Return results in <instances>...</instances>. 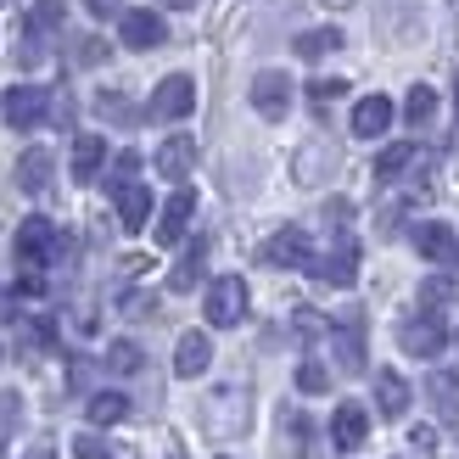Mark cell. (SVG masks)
Segmentation results:
<instances>
[{
  "label": "cell",
  "mask_w": 459,
  "mask_h": 459,
  "mask_svg": "<svg viewBox=\"0 0 459 459\" xmlns=\"http://www.w3.org/2000/svg\"><path fill=\"white\" fill-rule=\"evenodd\" d=\"M202 426H208L213 437H241V431L252 426V393H247L241 381L213 386L208 403H202Z\"/></svg>",
  "instance_id": "obj_1"
},
{
  "label": "cell",
  "mask_w": 459,
  "mask_h": 459,
  "mask_svg": "<svg viewBox=\"0 0 459 459\" xmlns=\"http://www.w3.org/2000/svg\"><path fill=\"white\" fill-rule=\"evenodd\" d=\"M62 247H67V236H62L51 219H22V224H17V264H22V269L56 264Z\"/></svg>",
  "instance_id": "obj_2"
},
{
  "label": "cell",
  "mask_w": 459,
  "mask_h": 459,
  "mask_svg": "<svg viewBox=\"0 0 459 459\" xmlns=\"http://www.w3.org/2000/svg\"><path fill=\"white\" fill-rule=\"evenodd\" d=\"M398 348H403L409 359H426V364H431V359L448 348V325L426 308V314H415V319H403V325H398Z\"/></svg>",
  "instance_id": "obj_3"
},
{
  "label": "cell",
  "mask_w": 459,
  "mask_h": 459,
  "mask_svg": "<svg viewBox=\"0 0 459 459\" xmlns=\"http://www.w3.org/2000/svg\"><path fill=\"white\" fill-rule=\"evenodd\" d=\"M202 308H208V325H241V314H247V281H241V274H219V281L208 286V303H202Z\"/></svg>",
  "instance_id": "obj_4"
},
{
  "label": "cell",
  "mask_w": 459,
  "mask_h": 459,
  "mask_svg": "<svg viewBox=\"0 0 459 459\" xmlns=\"http://www.w3.org/2000/svg\"><path fill=\"white\" fill-rule=\"evenodd\" d=\"M191 112H196V79L191 74H169L152 90V118L174 124V118H191Z\"/></svg>",
  "instance_id": "obj_5"
},
{
  "label": "cell",
  "mask_w": 459,
  "mask_h": 459,
  "mask_svg": "<svg viewBox=\"0 0 459 459\" xmlns=\"http://www.w3.org/2000/svg\"><path fill=\"white\" fill-rule=\"evenodd\" d=\"M0 112H6L12 129H39L45 118H51V96H45L39 84H12L6 101H0Z\"/></svg>",
  "instance_id": "obj_6"
},
{
  "label": "cell",
  "mask_w": 459,
  "mask_h": 459,
  "mask_svg": "<svg viewBox=\"0 0 459 459\" xmlns=\"http://www.w3.org/2000/svg\"><path fill=\"white\" fill-rule=\"evenodd\" d=\"M308 274H314V281H325V286H353L359 281V247L348 236L331 241V252H314Z\"/></svg>",
  "instance_id": "obj_7"
},
{
  "label": "cell",
  "mask_w": 459,
  "mask_h": 459,
  "mask_svg": "<svg viewBox=\"0 0 459 459\" xmlns=\"http://www.w3.org/2000/svg\"><path fill=\"white\" fill-rule=\"evenodd\" d=\"M264 264H274V269H308L314 247H308V236L297 224H286V230H274V236L264 241Z\"/></svg>",
  "instance_id": "obj_8"
},
{
  "label": "cell",
  "mask_w": 459,
  "mask_h": 459,
  "mask_svg": "<svg viewBox=\"0 0 459 459\" xmlns=\"http://www.w3.org/2000/svg\"><path fill=\"white\" fill-rule=\"evenodd\" d=\"M286 107H291V79L281 74V67H264L258 79H252V112H264V118H286Z\"/></svg>",
  "instance_id": "obj_9"
},
{
  "label": "cell",
  "mask_w": 459,
  "mask_h": 459,
  "mask_svg": "<svg viewBox=\"0 0 459 459\" xmlns=\"http://www.w3.org/2000/svg\"><path fill=\"white\" fill-rule=\"evenodd\" d=\"M364 437H370V415H364V403H336V415H331V443L342 454H353L364 448Z\"/></svg>",
  "instance_id": "obj_10"
},
{
  "label": "cell",
  "mask_w": 459,
  "mask_h": 459,
  "mask_svg": "<svg viewBox=\"0 0 459 459\" xmlns=\"http://www.w3.org/2000/svg\"><path fill=\"white\" fill-rule=\"evenodd\" d=\"M415 252L420 258H431V264H448V269H459V241H454V230L448 224H415Z\"/></svg>",
  "instance_id": "obj_11"
},
{
  "label": "cell",
  "mask_w": 459,
  "mask_h": 459,
  "mask_svg": "<svg viewBox=\"0 0 459 459\" xmlns=\"http://www.w3.org/2000/svg\"><path fill=\"white\" fill-rule=\"evenodd\" d=\"M393 118H398V107L386 96H364L353 107V134H359V141H381V134L393 129Z\"/></svg>",
  "instance_id": "obj_12"
},
{
  "label": "cell",
  "mask_w": 459,
  "mask_h": 459,
  "mask_svg": "<svg viewBox=\"0 0 459 459\" xmlns=\"http://www.w3.org/2000/svg\"><path fill=\"white\" fill-rule=\"evenodd\" d=\"M51 174H56V157L45 152V146H29L17 157V186L29 191V196H45L51 191Z\"/></svg>",
  "instance_id": "obj_13"
},
{
  "label": "cell",
  "mask_w": 459,
  "mask_h": 459,
  "mask_svg": "<svg viewBox=\"0 0 459 459\" xmlns=\"http://www.w3.org/2000/svg\"><path fill=\"white\" fill-rule=\"evenodd\" d=\"M208 364H213V342H208V331H186V336H179V348H174V376L196 381Z\"/></svg>",
  "instance_id": "obj_14"
},
{
  "label": "cell",
  "mask_w": 459,
  "mask_h": 459,
  "mask_svg": "<svg viewBox=\"0 0 459 459\" xmlns=\"http://www.w3.org/2000/svg\"><path fill=\"white\" fill-rule=\"evenodd\" d=\"M163 17L157 12H124V22H118V39L129 45V51H152V45H163Z\"/></svg>",
  "instance_id": "obj_15"
},
{
  "label": "cell",
  "mask_w": 459,
  "mask_h": 459,
  "mask_svg": "<svg viewBox=\"0 0 459 459\" xmlns=\"http://www.w3.org/2000/svg\"><path fill=\"white\" fill-rule=\"evenodd\" d=\"M196 169V141L191 134H169L163 146H157V174L163 179H186Z\"/></svg>",
  "instance_id": "obj_16"
},
{
  "label": "cell",
  "mask_w": 459,
  "mask_h": 459,
  "mask_svg": "<svg viewBox=\"0 0 459 459\" xmlns=\"http://www.w3.org/2000/svg\"><path fill=\"white\" fill-rule=\"evenodd\" d=\"M191 213H196V196H191V191H174V196L163 202V219H157V247H174L179 236H186Z\"/></svg>",
  "instance_id": "obj_17"
},
{
  "label": "cell",
  "mask_w": 459,
  "mask_h": 459,
  "mask_svg": "<svg viewBox=\"0 0 459 459\" xmlns=\"http://www.w3.org/2000/svg\"><path fill=\"white\" fill-rule=\"evenodd\" d=\"M331 169H336V146H325V141H308L303 152H297V163H291L297 186H319Z\"/></svg>",
  "instance_id": "obj_18"
},
{
  "label": "cell",
  "mask_w": 459,
  "mask_h": 459,
  "mask_svg": "<svg viewBox=\"0 0 459 459\" xmlns=\"http://www.w3.org/2000/svg\"><path fill=\"white\" fill-rule=\"evenodd\" d=\"M112 202H118V224L129 230V236H134V230H146V219H152V191L146 186H134V179H129V186L112 191Z\"/></svg>",
  "instance_id": "obj_19"
},
{
  "label": "cell",
  "mask_w": 459,
  "mask_h": 459,
  "mask_svg": "<svg viewBox=\"0 0 459 459\" xmlns=\"http://www.w3.org/2000/svg\"><path fill=\"white\" fill-rule=\"evenodd\" d=\"M376 409H381L386 420H403L409 415V381L393 376V370H381L376 376Z\"/></svg>",
  "instance_id": "obj_20"
},
{
  "label": "cell",
  "mask_w": 459,
  "mask_h": 459,
  "mask_svg": "<svg viewBox=\"0 0 459 459\" xmlns=\"http://www.w3.org/2000/svg\"><path fill=\"white\" fill-rule=\"evenodd\" d=\"M202 269H208V241H191L186 247V258L174 264V274H169V291H196V281H202Z\"/></svg>",
  "instance_id": "obj_21"
},
{
  "label": "cell",
  "mask_w": 459,
  "mask_h": 459,
  "mask_svg": "<svg viewBox=\"0 0 459 459\" xmlns=\"http://www.w3.org/2000/svg\"><path fill=\"white\" fill-rule=\"evenodd\" d=\"M101 163H107V141H101V134H79V141H74V179L90 186V179L101 174Z\"/></svg>",
  "instance_id": "obj_22"
},
{
  "label": "cell",
  "mask_w": 459,
  "mask_h": 459,
  "mask_svg": "<svg viewBox=\"0 0 459 459\" xmlns=\"http://www.w3.org/2000/svg\"><path fill=\"white\" fill-rule=\"evenodd\" d=\"M420 157H426V152H420L415 141H398V146H386V152L376 157V179H403L409 169H420Z\"/></svg>",
  "instance_id": "obj_23"
},
{
  "label": "cell",
  "mask_w": 459,
  "mask_h": 459,
  "mask_svg": "<svg viewBox=\"0 0 459 459\" xmlns=\"http://www.w3.org/2000/svg\"><path fill=\"white\" fill-rule=\"evenodd\" d=\"M342 51V29H308V34H297V56L303 62H319V56H331Z\"/></svg>",
  "instance_id": "obj_24"
},
{
  "label": "cell",
  "mask_w": 459,
  "mask_h": 459,
  "mask_svg": "<svg viewBox=\"0 0 459 459\" xmlns=\"http://www.w3.org/2000/svg\"><path fill=\"white\" fill-rule=\"evenodd\" d=\"M331 336H336V364H342L348 376H359V370H364V336H359V319H353L348 331H331Z\"/></svg>",
  "instance_id": "obj_25"
},
{
  "label": "cell",
  "mask_w": 459,
  "mask_h": 459,
  "mask_svg": "<svg viewBox=\"0 0 459 459\" xmlns=\"http://www.w3.org/2000/svg\"><path fill=\"white\" fill-rule=\"evenodd\" d=\"M403 118H409V129H426L431 118H437V96H431V84H415V90H409Z\"/></svg>",
  "instance_id": "obj_26"
},
{
  "label": "cell",
  "mask_w": 459,
  "mask_h": 459,
  "mask_svg": "<svg viewBox=\"0 0 459 459\" xmlns=\"http://www.w3.org/2000/svg\"><path fill=\"white\" fill-rule=\"evenodd\" d=\"M431 403H437V415L459 420V376H454V370H437V376H431Z\"/></svg>",
  "instance_id": "obj_27"
},
{
  "label": "cell",
  "mask_w": 459,
  "mask_h": 459,
  "mask_svg": "<svg viewBox=\"0 0 459 459\" xmlns=\"http://www.w3.org/2000/svg\"><path fill=\"white\" fill-rule=\"evenodd\" d=\"M124 415H129L124 393H96V398H90V426H118Z\"/></svg>",
  "instance_id": "obj_28"
},
{
  "label": "cell",
  "mask_w": 459,
  "mask_h": 459,
  "mask_svg": "<svg viewBox=\"0 0 459 459\" xmlns=\"http://www.w3.org/2000/svg\"><path fill=\"white\" fill-rule=\"evenodd\" d=\"M281 443H286L291 454H303V448H308V415L286 409V415H281Z\"/></svg>",
  "instance_id": "obj_29"
},
{
  "label": "cell",
  "mask_w": 459,
  "mask_h": 459,
  "mask_svg": "<svg viewBox=\"0 0 459 459\" xmlns=\"http://www.w3.org/2000/svg\"><path fill=\"white\" fill-rule=\"evenodd\" d=\"M420 291H426L431 308H437V303H459V269H454V274H437V281H426Z\"/></svg>",
  "instance_id": "obj_30"
},
{
  "label": "cell",
  "mask_w": 459,
  "mask_h": 459,
  "mask_svg": "<svg viewBox=\"0 0 459 459\" xmlns=\"http://www.w3.org/2000/svg\"><path fill=\"white\" fill-rule=\"evenodd\" d=\"M107 370H118V376L141 370V348H134V342H112V348H107Z\"/></svg>",
  "instance_id": "obj_31"
},
{
  "label": "cell",
  "mask_w": 459,
  "mask_h": 459,
  "mask_svg": "<svg viewBox=\"0 0 459 459\" xmlns=\"http://www.w3.org/2000/svg\"><path fill=\"white\" fill-rule=\"evenodd\" d=\"M297 386H303V393H325V386H331V370H325L319 359H303V364H297Z\"/></svg>",
  "instance_id": "obj_32"
},
{
  "label": "cell",
  "mask_w": 459,
  "mask_h": 459,
  "mask_svg": "<svg viewBox=\"0 0 459 459\" xmlns=\"http://www.w3.org/2000/svg\"><path fill=\"white\" fill-rule=\"evenodd\" d=\"M17 415H22L17 393H0V459H6V443H12V431H17Z\"/></svg>",
  "instance_id": "obj_33"
},
{
  "label": "cell",
  "mask_w": 459,
  "mask_h": 459,
  "mask_svg": "<svg viewBox=\"0 0 459 459\" xmlns=\"http://www.w3.org/2000/svg\"><path fill=\"white\" fill-rule=\"evenodd\" d=\"M96 107H101V118H112V124H134V107H129L124 96H112V90H101Z\"/></svg>",
  "instance_id": "obj_34"
},
{
  "label": "cell",
  "mask_w": 459,
  "mask_h": 459,
  "mask_svg": "<svg viewBox=\"0 0 459 459\" xmlns=\"http://www.w3.org/2000/svg\"><path fill=\"white\" fill-rule=\"evenodd\" d=\"M134 169H141V152H118V163H112V191H118V186H129V179H134Z\"/></svg>",
  "instance_id": "obj_35"
},
{
  "label": "cell",
  "mask_w": 459,
  "mask_h": 459,
  "mask_svg": "<svg viewBox=\"0 0 459 459\" xmlns=\"http://www.w3.org/2000/svg\"><path fill=\"white\" fill-rule=\"evenodd\" d=\"M342 90H348L342 79H314V84H308V101H314V107H325V101H336V96H342Z\"/></svg>",
  "instance_id": "obj_36"
},
{
  "label": "cell",
  "mask_w": 459,
  "mask_h": 459,
  "mask_svg": "<svg viewBox=\"0 0 459 459\" xmlns=\"http://www.w3.org/2000/svg\"><path fill=\"white\" fill-rule=\"evenodd\" d=\"M74 454H79V459H112L107 443H101V437H90V431H84V437H74Z\"/></svg>",
  "instance_id": "obj_37"
},
{
  "label": "cell",
  "mask_w": 459,
  "mask_h": 459,
  "mask_svg": "<svg viewBox=\"0 0 459 459\" xmlns=\"http://www.w3.org/2000/svg\"><path fill=\"white\" fill-rule=\"evenodd\" d=\"M17 297H45V281H39V269H22V274H17Z\"/></svg>",
  "instance_id": "obj_38"
},
{
  "label": "cell",
  "mask_w": 459,
  "mask_h": 459,
  "mask_svg": "<svg viewBox=\"0 0 459 459\" xmlns=\"http://www.w3.org/2000/svg\"><path fill=\"white\" fill-rule=\"evenodd\" d=\"M409 443H415V454H437V431H431V426H415V431H409Z\"/></svg>",
  "instance_id": "obj_39"
},
{
  "label": "cell",
  "mask_w": 459,
  "mask_h": 459,
  "mask_svg": "<svg viewBox=\"0 0 459 459\" xmlns=\"http://www.w3.org/2000/svg\"><path fill=\"white\" fill-rule=\"evenodd\" d=\"M51 118L56 124H74V96H67V90H56V96H51Z\"/></svg>",
  "instance_id": "obj_40"
},
{
  "label": "cell",
  "mask_w": 459,
  "mask_h": 459,
  "mask_svg": "<svg viewBox=\"0 0 459 459\" xmlns=\"http://www.w3.org/2000/svg\"><path fill=\"white\" fill-rule=\"evenodd\" d=\"M84 6L96 12V17H112V12H118V0H84Z\"/></svg>",
  "instance_id": "obj_41"
},
{
  "label": "cell",
  "mask_w": 459,
  "mask_h": 459,
  "mask_svg": "<svg viewBox=\"0 0 459 459\" xmlns=\"http://www.w3.org/2000/svg\"><path fill=\"white\" fill-rule=\"evenodd\" d=\"M29 459H56V443H34V448H29Z\"/></svg>",
  "instance_id": "obj_42"
},
{
  "label": "cell",
  "mask_w": 459,
  "mask_h": 459,
  "mask_svg": "<svg viewBox=\"0 0 459 459\" xmlns=\"http://www.w3.org/2000/svg\"><path fill=\"white\" fill-rule=\"evenodd\" d=\"M17 308H12V297H0V319H12Z\"/></svg>",
  "instance_id": "obj_43"
},
{
  "label": "cell",
  "mask_w": 459,
  "mask_h": 459,
  "mask_svg": "<svg viewBox=\"0 0 459 459\" xmlns=\"http://www.w3.org/2000/svg\"><path fill=\"white\" fill-rule=\"evenodd\" d=\"M325 6H336V12H342V6H353V0H325Z\"/></svg>",
  "instance_id": "obj_44"
},
{
  "label": "cell",
  "mask_w": 459,
  "mask_h": 459,
  "mask_svg": "<svg viewBox=\"0 0 459 459\" xmlns=\"http://www.w3.org/2000/svg\"><path fill=\"white\" fill-rule=\"evenodd\" d=\"M454 107H459V84H454Z\"/></svg>",
  "instance_id": "obj_45"
},
{
  "label": "cell",
  "mask_w": 459,
  "mask_h": 459,
  "mask_svg": "<svg viewBox=\"0 0 459 459\" xmlns=\"http://www.w3.org/2000/svg\"><path fill=\"white\" fill-rule=\"evenodd\" d=\"M0 6H6V0H0Z\"/></svg>",
  "instance_id": "obj_46"
},
{
  "label": "cell",
  "mask_w": 459,
  "mask_h": 459,
  "mask_svg": "<svg viewBox=\"0 0 459 459\" xmlns=\"http://www.w3.org/2000/svg\"><path fill=\"white\" fill-rule=\"evenodd\" d=\"M219 459H224V454H219Z\"/></svg>",
  "instance_id": "obj_47"
}]
</instances>
